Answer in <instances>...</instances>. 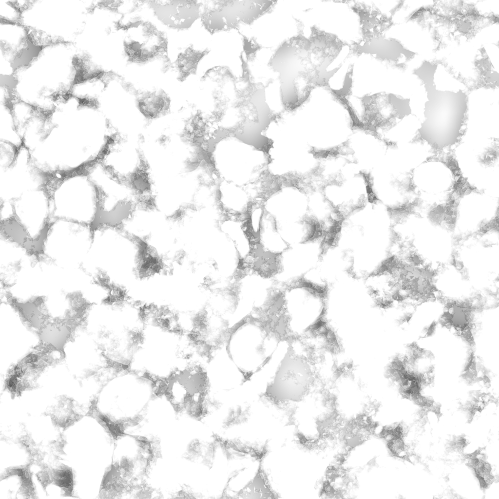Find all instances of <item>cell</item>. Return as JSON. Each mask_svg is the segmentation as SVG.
I'll return each instance as SVG.
<instances>
[{
    "label": "cell",
    "mask_w": 499,
    "mask_h": 499,
    "mask_svg": "<svg viewBox=\"0 0 499 499\" xmlns=\"http://www.w3.org/2000/svg\"><path fill=\"white\" fill-rule=\"evenodd\" d=\"M54 425L65 429L80 420L82 416L77 413L73 400L64 397L60 398L47 412Z\"/></svg>",
    "instance_id": "obj_16"
},
{
    "label": "cell",
    "mask_w": 499,
    "mask_h": 499,
    "mask_svg": "<svg viewBox=\"0 0 499 499\" xmlns=\"http://www.w3.org/2000/svg\"><path fill=\"white\" fill-rule=\"evenodd\" d=\"M414 195L430 205L442 206L449 200L456 182L453 172L445 163L430 161L416 167L411 174Z\"/></svg>",
    "instance_id": "obj_7"
},
{
    "label": "cell",
    "mask_w": 499,
    "mask_h": 499,
    "mask_svg": "<svg viewBox=\"0 0 499 499\" xmlns=\"http://www.w3.org/2000/svg\"><path fill=\"white\" fill-rule=\"evenodd\" d=\"M30 466V464H28L19 467L9 468L1 476V480L12 475L17 476L20 482L19 492L22 493L25 498H35L36 494L32 481Z\"/></svg>",
    "instance_id": "obj_19"
},
{
    "label": "cell",
    "mask_w": 499,
    "mask_h": 499,
    "mask_svg": "<svg viewBox=\"0 0 499 499\" xmlns=\"http://www.w3.org/2000/svg\"><path fill=\"white\" fill-rule=\"evenodd\" d=\"M284 41L276 50L269 65L279 74L280 93L285 110H295L308 98L312 90L321 86L325 70L323 58L311 39L302 31Z\"/></svg>",
    "instance_id": "obj_1"
},
{
    "label": "cell",
    "mask_w": 499,
    "mask_h": 499,
    "mask_svg": "<svg viewBox=\"0 0 499 499\" xmlns=\"http://www.w3.org/2000/svg\"><path fill=\"white\" fill-rule=\"evenodd\" d=\"M241 35L243 37V48L246 55L247 60L250 61L254 58L257 51L262 47L254 39H250L243 35Z\"/></svg>",
    "instance_id": "obj_22"
},
{
    "label": "cell",
    "mask_w": 499,
    "mask_h": 499,
    "mask_svg": "<svg viewBox=\"0 0 499 499\" xmlns=\"http://www.w3.org/2000/svg\"><path fill=\"white\" fill-rule=\"evenodd\" d=\"M52 483L54 482L64 492L65 496H71L74 488L73 474L71 469L66 465L57 468H50Z\"/></svg>",
    "instance_id": "obj_20"
},
{
    "label": "cell",
    "mask_w": 499,
    "mask_h": 499,
    "mask_svg": "<svg viewBox=\"0 0 499 499\" xmlns=\"http://www.w3.org/2000/svg\"><path fill=\"white\" fill-rule=\"evenodd\" d=\"M206 4L200 18L205 28L213 34L238 30L241 23L250 25L276 4L272 0H216Z\"/></svg>",
    "instance_id": "obj_5"
},
{
    "label": "cell",
    "mask_w": 499,
    "mask_h": 499,
    "mask_svg": "<svg viewBox=\"0 0 499 499\" xmlns=\"http://www.w3.org/2000/svg\"><path fill=\"white\" fill-rule=\"evenodd\" d=\"M436 67L426 65L416 73L423 81L427 93L425 120L419 129L421 138L431 145L442 148L457 142L461 135L467 108V96L462 91L454 92L436 89L434 83Z\"/></svg>",
    "instance_id": "obj_2"
},
{
    "label": "cell",
    "mask_w": 499,
    "mask_h": 499,
    "mask_svg": "<svg viewBox=\"0 0 499 499\" xmlns=\"http://www.w3.org/2000/svg\"><path fill=\"white\" fill-rule=\"evenodd\" d=\"M243 499H276L277 497L270 488L260 463L254 478L238 493Z\"/></svg>",
    "instance_id": "obj_17"
},
{
    "label": "cell",
    "mask_w": 499,
    "mask_h": 499,
    "mask_svg": "<svg viewBox=\"0 0 499 499\" xmlns=\"http://www.w3.org/2000/svg\"><path fill=\"white\" fill-rule=\"evenodd\" d=\"M90 226L62 219L51 221L42 244V254L58 266L81 268L90 250Z\"/></svg>",
    "instance_id": "obj_4"
},
{
    "label": "cell",
    "mask_w": 499,
    "mask_h": 499,
    "mask_svg": "<svg viewBox=\"0 0 499 499\" xmlns=\"http://www.w3.org/2000/svg\"><path fill=\"white\" fill-rule=\"evenodd\" d=\"M218 228L233 245L242 265L250 263L254 257L256 243L247 229L244 217L224 216Z\"/></svg>",
    "instance_id": "obj_12"
},
{
    "label": "cell",
    "mask_w": 499,
    "mask_h": 499,
    "mask_svg": "<svg viewBox=\"0 0 499 499\" xmlns=\"http://www.w3.org/2000/svg\"><path fill=\"white\" fill-rule=\"evenodd\" d=\"M209 52L208 49L197 50L189 46L179 53L174 62L177 79L183 81L195 74L199 62Z\"/></svg>",
    "instance_id": "obj_15"
},
{
    "label": "cell",
    "mask_w": 499,
    "mask_h": 499,
    "mask_svg": "<svg viewBox=\"0 0 499 499\" xmlns=\"http://www.w3.org/2000/svg\"><path fill=\"white\" fill-rule=\"evenodd\" d=\"M276 336L268 323L259 317L249 316L230 329L227 336L228 354L245 380L269 361L272 353L269 344L271 337Z\"/></svg>",
    "instance_id": "obj_3"
},
{
    "label": "cell",
    "mask_w": 499,
    "mask_h": 499,
    "mask_svg": "<svg viewBox=\"0 0 499 499\" xmlns=\"http://www.w3.org/2000/svg\"><path fill=\"white\" fill-rule=\"evenodd\" d=\"M328 246L320 237L288 246L276 259L273 278L283 288L301 281L318 265Z\"/></svg>",
    "instance_id": "obj_6"
},
{
    "label": "cell",
    "mask_w": 499,
    "mask_h": 499,
    "mask_svg": "<svg viewBox=\"0 0 499 499\" xmlns=\"http://www.w3.org/2000/svg\"><path fill=\"white\" fill-rule=\"evenodd\" d=\"M90 304L74 307L72 313L63 318H55L46 322L36 331L39 338V344L34 351L42 356L49 355L53 351H58L62 358H65L64 346L73 337L77 327L82 325L86 319V314Z\"/></svg>",
    "instance_id": "obj_9"
},
{
    "label": "cell",
    "mask_w": 499,
    "mask_h": 499,
    "mask_svg": "<svg viewBox=\"0 0 499 499\" xmlns=\"http://www.w3.org/2000/svg\"><path fill=\"white\" fill-rule=\"evenodd\" d=\"M266 214V211L263 201L254 200L245 214L244 221L246 226L255 243Z\"/></svg>",
    "instance_id": "obj_18"
},
{
    "label": "cell",
    "mask_w": 499,
    "mask_h": 499,
    "mask_svg": "<svg viewBox=\"0 0 499 499\" xmlns=\"http://www.w3.org/2000/svg\"><path fill=\"white\" fill-rule=\"evenodd\" d=\"M264 396L276 403L300 400L307 389V368L304 360L290 345Z\"/></svg>",
    "instance_id": "obj_8"
},
{
    "label": "cell",
    "mask_w": 499,
    "mask_h": 499,
    "mask_svg": "<svg viewBox=\"0 0 499 499\" xmlns=\"http://www.w3.org/2000/svg\"><path fill=\"white\" fill-rule=\"evenodd\" d=\"M126 31L124 50L130 61L145 63L160 57L166 52V38L152 24L140 19Z\"/></svg>",
    "instance_id": "obj_10"
},
{
    "label": "cell",
    "mask_w": 499,
    "mask_h": 499,
    "mask_svg": "<svg viewBox=\"0 0 499 499\" xmlns=\"http://www.w3.org/2000/svg\"><path fill=\"white\" fill-rule=\"evenodd\" d=\"M136 95L138 108L147 117H156L166 112L170 108V97L163 90H146Z\"/></svg>",
    "instance_id": "obj_14"
},
{
    "label": "cell",
    "mask_w": 499,
    "mask_h": 499,
    "mask_svg": "<svg viewBox=\"0 0 499 499\" xmlns=\"http://www.w3.org/2000/svg\"><path fill=\"white\" fill-rule=\"evenodd\" d=\"M36 476L44 490L52 483L50 468L47 466H44L42 470L36 474Z\"/></svg>",
    "instance_id": "obj_23"
},
{
    "label": "cell",
    "mask_w": 499,
    "mask_h": 499,
    "mask_svg": "<svg viewBox=\"0 0 499 499\" xmlns=\"http://www.w3.org/2000/svg\"><path fill=\"white\" fill-rule=\"evenodd\" d=\"M149 5L163 24L177 30L189 28L200 17L201 4L194 0H153Z\"/></svg>",
    "instance_id": "obj_11"
},
{
    "label": "cell",
    "mask_w": 499,
    "mask_h": 499,
    "mask_svg": "<svg viewBox=\"0 0 499 499\" xmlns=\"http://www.w3.org/2000/svg\"><path fill=\"white\" fill-rule=\"evenodd\" d=\"M288 247L275 220L266 212L256 240V255L263 259L274 261Z\"/></svg>",
    "instance_id": "obj_13"
},
{
    "label": "cell",
    "mask_w": 499,
    "mask_h": 499,
    "mask_svg": "<svg viewBox=\"0 0 499 499\" xmlns=\"http://www.w3.org/2000/svg\"><path fill=\"white\" fill-rule=\"evenodd\" d=\"M477 162L482 167H494L498 162L499 143L491 140L486 143L478 150L476 154Z\"/></svg>",
    "instance_id": "obj_21"
}]
</instances>
